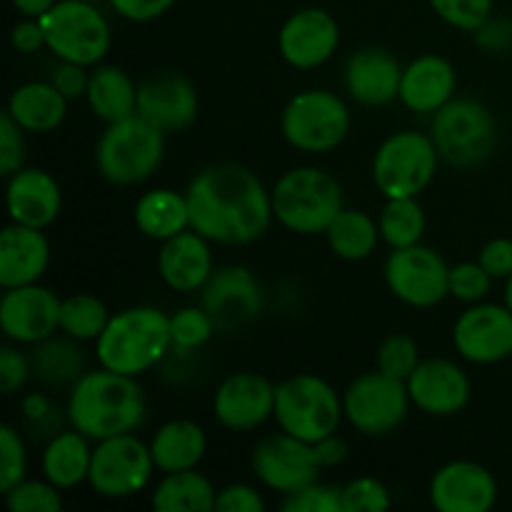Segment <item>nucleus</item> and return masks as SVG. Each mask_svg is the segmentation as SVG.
Returning a JSON list of instances; mask_svg holds the SVG:
<instances>
[{
	"label": "nucleus",
	"mask_w": 512,
	"mask_h": 512,
	"mask_svg": "<svg viewBox=\"0 0 512 512\" xmlns=\"http://www.w3.org/2000/svg\"><path fill=\"white\" fill-rule=\"evenodd\" d=\"M343 418V395L320 375L298 373L275 385V423L283 433L318 443L338 433Z\"/></svg>",
	"instance_id": "423d86ee"
},
{
	"label": "nucleus",
	"mask_w": 512,
	"mask_h": 512,
	"mask_svg": "<svg viewBox=\"0 0 512 512\" xmlns=\"http://www.w3.org/2000/svg\"><path fill=\"white\" fill-rule=\"evenodd\" d=\"M213 415L233 433L258 430L275 418V385L265 375L250 370L228 375L213 395Z\"/></svg>",
	"instance_id": "a211bd4d"
},
{
	"label": "nucleus",
	"mask_w": 512,
	"mask_h": 512,
	"mask_svg": "<svg viewBox=\"0 0 512 512\" xmlns=\"http://www.w3.org/2000/svg\"><path fill=\"white\" fill-rule=\"evenodd\" d=\"M378 223L383 243H388L390 250L418 245L428 228V218L418 198H388Z\"/></svg>",
	"instance_id": "c9c22d12"
},
{
	"label": "nucleus",
	"mask_w": 512,
	"mask_h": 512,
	"mask_svg": "<svg viewBox=\"0 0 512 512\" xmlns=\"http://www.w3.org/2000/svg\"><path fill=\"white\" fill-rule=\"evenodd\" d=\"M70 100L45 80L18 85L8 98V113L25 133H53L68 115Z\"/></svg>",
	"instance_id": "cd10ccee"
},
{
	"label": "nucleus",
	"mask_w": 512,
	"mask_h": 512,
	"mask_svg": "<svg viewBox=\"0 0 512 512\" xmlns=\"http://www.w3.org/2000/svg\"><path fill=\"white\" fill-rule=\"evenodd\" d=\"M88 3H98V0H88Z\"/></svg>",
	"instance_id": "052dcab7"
},
{
	"label": "nucleus",
	"mask_w": 512,
	"mask_h": 512,
	"mask_svg": "<svg viewBox=\"0 0 512 512\" xmlns=\"http://www.w3.org/2000/svg\"><path fill=\"white\" fill-rule=\"evenodd\" d=\"M478 263L493 275V280H508L512 275V238H493L485 243Z\"/></svg>",
	"instance_id": "8fccbe9b"
},
{
	"label": "nucleus",
	"mask_w": 512,
	"mask_h": 512,
	"mask_svg": "<svg viewBox=\"0 0 512 512\" xmlns=\"http://www.w3.org/2000/svg\"><path fill=\"white\" fill-rule=\"evenodd\" d=\"M403 68L405 65H400V60L385 48L370 45V48L355 50L345 63V93L365 108L393 103L400 98Z\"/></svg>",
	"instance_id": "5701e85b"
},
{
	"label": "nucleus",
	"mask_w": 512,
	"mask_h": 512,
	"mask_svg": "<svg viewBox=\"0 0 512 512\" xmlns=\"http://www.w3.org/2000/svg\"><path fill=\"white\" fill-rule=\"evenodd\" d=\"M10 43L18 53L33 55L40 48H45V30L40 25V18H23L20 23L13 25V33H10Z\"/></svg>",
	"instance_id": "5fc2aeb1"
},
{
	"label": "nucleus",
	"mask_w": 512,
	"mask_h": 512,
	"mask_svg": "<svg viewBox=\"0 0 512 512\" xmlns=\"http://www.w3.org/2000/svg\"><path fill=\"white\" fill-rule=\"evenodd\" d=\"M490 288H493V275L478 263V260H468L450 268V295L463 303H480L488 298Z\"/></svg>",
	"instance_id": "c03bdc74"
},
{
	"label": "nucleus",
	"mask_w": 512,
	"mask_h": 512,
	"mask_svg": "<svg viewBox=\"0 0 512 512\" xmlns=\"http://www.w3.org/2000/svg\"><path fill=\"white\" fill-rule=\"evenodd\" d=\"M218 490L195 468L165 473L150 493L155 512H210L215 510Z\"/></svg>",
	"instance_id": "473e14b6"
},
{
	"label": "nucleus",
	"mask_w": 512,
	"mask_h": 512,
	"mask_svg": "<svg viewBox=\"0 0 512 512\" xmlns=\"http://www.w3.org/2000/svg\"><path fill=\"white\" fill-rule=\"evenodd\" d=\"M28 475V453L25 443L13 425L0 428V493H8Z\"/></svg>",
	"instance_id": "79ce46f5"
},
{
	"label": "nucleus",
	"mask_w": 512,
	"mask_h": 512,
	"mask_svg": "<svg viewBox=\"0 0 512 512\" xmlns=\"http://www.w3.org/2000/svg\"><path fill=\"white\" fill-rule=\"evenodd\" d=\"M375 360H378V370L398 380H408L423 358H420L418 343L410 335L395 333L380 343Z\"/></svg>",
	"instance_id": "ea45409f"
},
{
	"label": "nucleus",
	"mask_w": 512,
	"mask_h": 512,
	"mask_svg": "<svg viewBox=\"0 0 512 512\" xmlns=\"http://www.w3.org/2000/svg\"><path fill=\"white\" fill-rule=\"evenodd\" d=\"M88 80V68L75 63H63V60H60V65L53 70V75H50V83H53L68 100H75L80 98V95L88 93Z\"/></svg>",
	"instance_id": "864d4df0"
},
{
	"label": "nucleus",
	"mask_w": 512,
	"mask_h": 512,
	"mask_svg": "<svg viewBox=\"0 0 512 512\" xmlns=\"http://www.w3.org/2000/svg\"><path fill=\"white\" fill-rule=\"evenodd\" d=\"M5 505L13 512H58L63 510V495L50 480H28L18 483L3 495Z\"/></svg>",
	"instance_id": "58836bf2"
},
{
	"label": "nucleus",
	"mask_w": 512,
	"mask_h": 512,
	"mask_svg": "<svg viewBox=\"0 0 512 512\" xmlns=\"http://www.w3.org/2000/svg\"><path fill=\"white\" fill-rule=\"evenodd\" d=\"M433 13L453 28L475 33L493 18V0H428Z\"/></svg>",
	"instance_id": "a19ab883"
},
{
	"label": "nucleus",
	"mask_w": 512,
	"mask_h": 512,
	"mask_svg": "<svg viewBox=\"0 0 512 512\" xmlns=\"http://www.w3.org/2000/svg\"><path fill=\"white\" fill-rule=\"evenodd\" d=\"M165 155V133L143 115L110 123L95 145L100 178L120 188H133L158 173Z\"/></svg>",
	"instance_id": "39448f33"
},
{
	"label": "nucleus",
	"mask_w": 512,
	"mask_h": 512,
	"mask_svg": "<svg viewBox=\"0 0 512 512\" xmlns=\"http://www.w3.org/2000/svg\"><path fill=\"white\" fill-rule=\"evenodd\" d=\"M85 100L105 125L118 123L138 113V83L118 65L100 63L90 70Z\"/></svg>",
	"instance_id": "c756f323"
},
{
	"label": "nucleus",
	"mask_w": 512,
	"mask_h": 512,
	"mask_svg": "<svg viewBox=\"0 0 512 512\" xmlns=\"http://www.w3.org/2000/svg\"><path fill=\"white\" fill-rule=\"evenodd\" d=\"M25 130L10 118V113L5 110L0 115V175L10 178L13 173H18L23 168L25 158Z\"/></svg>",
	"instance_id": "49530a36"
},
{
	"label": "nucleus",
	"mask_w": 512,
	"mask_h": 512,
	"mask_svg": "<svg viewBox=\"0 0 512 512\" xmlns=\"http://www.w3.org/2000/svg\"><path fill=\"white\" fill-rule=\"evenodd\" d=\"M175 0H110V8L130 23H150L168 13Z\"/></svg>",
	"instance_id": "3c124183"
},
{
	"label": "nucleus",
	"mask_w": 512,
	"mask_h": 512,
	"mask_svg": "<svg viewBox=\"0 0 512 512\" xmlns=\"http://www.w3.org/2000/svg\"><path fill=\"white\" fill-rule=\"evenodd\" d=\"M170 348V315L153 305H133L110 315L108 325L95 340V358L100 368L140 378L153 370Z\"/></svg>",
	"instance_id": "7ed1b4c3"
},
{
	"label": "nucleus",
	"mask_w": 512,
	"mask_h": 512,
	"mask_svg": "<svg viewBox=\"0 0 512 512\" xmlns=\"http://www.w3.org/2000/svg\"><path fill=\"white\" fill-rule=\"evenodd\" d=\"M430 138L440 160L453 168H473L488 160L498 145V120L480 100L453 98L433 113Z\"/></svg>",
	"instance_id": "0eeeda50"
},
{
	"label": "nucleus",
	"mask_w": 512,
	"mask_h": 512,
	"mask_svg": "<svg viewBox=\"0 0 512 512\" xmlns=\"http://www.w3.org/2000/svg\"><path fill=\"white\" fill-rule=\"evenodd\" d=\"M190 228L210 243L250 245L268 233L273 198L253 170L215 163L200 170L185 190Z\"/></svg>",
	"instance_id": "f257e3e1"
},
{
	"label": "nucleus",
	"mask_w": 512,
	"mask_h": 512,
	"mask_svg": "<svg viewBox=\"0 0 512 512\" xmlns=\"http://www.w3.org/2000/svg\"><path fill=\"white\" fill-rule=\"evenodd\" d=\"M453 345L468 363L495 365L512 355V310L498 303H473L453 325Z\"/></svg>",
	"instance_id": "2eb2a0df"
},
{
	"label": "nucleus",
	"mask_w": 512,
	"mask_h": 512,
	"mask_svg": "<svg viewBox=\"0 0 512 512\" xmlns=\"http://www.w3.org/2000/svg\"><path fill=\"white\" fill-rule=\"evenodd\" d=\"M455 90H458V73L453 63L443 55L425 53L403 68L398 100L413 113L433 115L455 98Z\"/></svg>",
	"instance_id": "393cba45"
},
{
	"label": "nucleus",
	"mask_w": 512,
	"mask_h": 512,
	"mask_svg": "<svg viewBox=\"0 0 512 512\" xmlns=\"http://www.w3.org/2000/svg\"><path fill=\"white\" fill-rule=\"evenodd\" d=\"M428 498L438 512H488L498 500V480L485 465L453 460L433 475Z\"/></svg>",
	"instance_id": "4be33fe9"
},
{
	"label": "nucleus",
	"mask_w": 512,
	"mask_h": 512,
	"mask_svg": "<svg viewBox=\"0 0 512 512\" xmlns=\"http://www.w3.org/2000/svg\"><path fill=\"white\" fill-rule=\"evenodd\" d=\"M135 228L150 240H165L175 238L183 230L190 228V210L185 193L170 188H155L140 195L138 203L133 208Z\"/></svg>",
	"instance_id": "2f4dec72"
},
{
	"label": "nucleus",
	"mask_w": 512,
	"mask_h": 512,
	"mask_svg": "<svg viewBox=\"0 0 512 512\" xmlns=\"http://www.w3.org/2000/svg\"><path fill=\"white\" fill-rule=\"evenodd\" d=\"M208 450V435L195 420L178 418L160 425L150 440L155 468L160 473H178V470L198 468Z\"/></svg>",
	"instance_id": "c85d7f7f"
},
{
	"label": "nucleus",
	"mask_w": 512,
	"mask_h": 512,
	"mask_svg": "<svg viewBox=\"0 0 512 512\" xmlns=\"http://www.w3.org/2000/svg\"><path fill=\"white\" fill-rule=\"evenodd\" d=\"M5 205L13 223L45 230L58 220L63 190L48 170L20 168L5 185Z\"/></svg>",
	"instance_id": "b1692460"
},
{
	"label": "nucleus",
	"mask_w": 512,
	"mask_h": 512,
	"mask_svg": "<svg viewBox=\"0 0 512 512\" xmlns=\"http://www.w3.org/2000/svg\"><path fill=\"white\" fill-rule=\"evenodd\" d=\"M58 0H13V8L18 10L23 18H40L48 13Z\"/></svg>",
	"instance_id": "13d9d810"
},
{
	"label": "nucleus",
	"mask_w": 512,
	"mask_h": 512,
	"mask_svg": "<svg viewBox=\"0 0 512 512\" xmlns=\"http://www.w3.org/2000/svg\"><path fill=\"white\" fill-rule=\"evenodd\" d=\"M30 375H33V363H30L28 355L20 353V348L5 345L0 350V388H3V393H18L28 383Z\"/></svg>",
	"instance_id": "de8ad7c7"
},
{
	"label": "nucleus",
	"mask_w": 512,
	"mask_h": 512,
	"mask_svg": "<svg viewBox=\"0 0 512 512\" xmlns=\"http://www.w3.org/2000/svg\"><path fill=\"white\" fill-rule=\"evenodd\" d=\"M340 45V25L328 10L303 8L290 15L278 35L280 55L298 70H313L328 63Z\"/></svg>",
	"instance_id": "aec40b11"
},
{
	"label": "nucleus",
	"mask_w": 512,
	"mask_h": 512,
	"mask_svg": "<svg viewBox=\"0 0 512 512\" xmlns=\"http://www.w3.org/2000/svg\"><path fill=\"white\" fill-rule=\"evenodd\" d=\"M393 505L388 485L378 478H355L343 488L345 512H385Z\"/></svg>",
	"instance_id": "a18cd8bd"
},
{
	"label": "nucleus",
	"mask_w": 512,
	"mask_h": 512,
	"mask_svg": "<svg viewBox=\"0 0 512 512\" xmlns=\"http://www.w3.org/2000/svg\"><path fill=\"white\" fill-rule=\"evenodd\" d=\"M33 355H30V363H33V373L38 375L43 383L48 385H73L75 380L83 375L85 355L78 348V340L73 338H50L40 340L33 345Z\"/></svg>",
	"instance_id": "f704fd0d"
},
{
	"label": "nucleus",
	"mask_w": 512,
	"mask_h": 512,
	"mask_svg": "<svg viewBox=\"0 0 512 512\" xmlns=\"http://www.w3.org/2000/svg\"><path fill=\"white\" fill-rule=\"evenodd\" d=\"M108 320V305L98 295L73 293L63 298V305H60V330L78 343H90V340L95 343Z\"/></svg>",
	"instance_id": "e433bc0d"
},
{
	"label": "nucleus",
	"mask_w": 512,
	"mask_h": 512,
	"mask_svg": "<svg viewBox=\"0 0 512 512\" xmlns=\"http://www.w3.org/2000/svg\"><path fill=\"white\" fill-rule=\"evenodd\" d=\"M325 238H328L330 250L340 260L358 263V260L370 258L378 250V243L383 240V235H380L378 220L370 218L365 210L343 208L335 215L330 228L325 230Z\"/></svg>",
	"instance_id": "72a5a7b5"
},
{
	"label": "nucleus",
	"mask_w": 512,
	"mask_h": 512,
	"mask_svg": "<svg viewBox=\"0 0 512 512\" xmlns=\"http://www.w3.org/2000/svg\"><path fill=\"white\" fill-rule=\"evenodd\" d=\"M218 330L213 315L203 305H188L170 315V340L173 350L178 353H195L210 343L213 333Z\"/></svg>",
	"instance_id": "4c0bfd02"
},
{
	"label": "nucleus",
	"mask_w": 512,
	"mask_h": 512,
	"mask_svg": "<svg viewBox=\"0 0 512 512\" xmlns=\"http://www.w3.org/2000/svg\"><path fill=\"white\" fill-rule=\"evenodd\" d=\"M413 405L405 380L383 370L358 375L343 393L345 420L368 438H383L398 430Z\"/></svg>",
	"instance_id": "9b49d317"
},
{
	"label": "nucleus",
	"mask_w": 512,
	"mask_h": 512,
	"mask_svg": "<svg viewBox=\"0 0 512 512\" xmlns=\"http://www.w3.org/2000/svg\"><path fill=\"white\" fill-rule=\"evenodd\" d=\"M53 403H50L48 395L43 393H30L23 398V418L30 425H45L53 418Z\"/></svg>",
	"instance_id": "4d7b16f0"
},
{
	"label": "nucleus",
	"mask_w": 512,
	"mask_h": 512,
	"mask_svg": "<svg viewBox=\"0 0 512 512\" xmlns=\"http://www.w3.org/2000/svg\"><path fill=\"white\" fill-rule=\"evenodd\" d=\"M383 273L390 293L410 308H435L450 298V265L423 243L395 248L385 258Z\"/></svg>",
	"instance_id": "ddd939ff"
},
{
	"label": "nucleus",
	"mask_w": 512,
	"mask_h": 512,
	"mask_svg": "<svg viewBox=\"0 0 512 512\" xmlns=\"http://www.w3.org/2000/svg\"><path fill=\"white\" fill-rule=\"evenodd\" d=\"M195 85L178 70H158L138 83V115L168 133H183L198 120Z\"/></svg>",
	"instance_id": "f3484780"
},
{
	"label": "nucleus",
	"mask_w": 512,
	"mask_h": 512,
	"mask_svg": "<svg viewBox=\"0 0 512 512\" xmlns=\"http://www.w3.org/2000/svg\"><path fill=\"white\" fill-rule=\"evenodd\" d=\"M270 198L275 220L298 235H325L335 215L345 208L340 180L315 165H298L280 175Z\"/></svg>",
	"instance_id": "20e7f679"
},
{
	"label": "nucleus",
	"mask_w": 512,
	"mask_h": 512,
	"mask_svg": "<svg viewBox=\"0 0 512 512\" xmlns=\"http://www.w3.org/2000/svg\"><path fill=\"white\" fill-rule=\"evenodd\" d=\"M63 300L40 283L8 288L0 298V328L10 343L35 345L60 330Z\"/></svg>",
	"instance_id": "dca6fc26"
},
{
	"label": "nucleus",
	"mask_w": 512,
	"mask_h": 512,
	"mask_svg": "<svg viewBox=\"0 0 512 512\" xmlns=\"http://www.w3.org/2000/svg\"><path fill=\"white\" fill-rule=\"evenodd\" d=\"M65 415L70 428L98 443L113 435L135 433L143 425L145 395L138 378L108 368L88 370L70 385Z\"/></svg>",
	"instance_id": "f03ea898"
},
{
	"label": "nucleus",
	"mask_w": 512,
	"mask_h": 512,
	"mask_svg": "<svg viewBox=\"0 0 512 512\" xmlns=\"http://www.w3.org/2000/svg\"><path fill=\"white\" fill-rule=\"evenodd\" d=\"M440 153L430 133L398 130L378 145L373 183L388 198H418L438 173Z\"/></svg>",
	"instance_id": "1a4fd4ad"
},
{
	"label": "nucleus",
	"mask_w": 512,
	"mask_h": 512,
	"mask_svg": "<svg viewBox=\"0 0 512 512\" xmlns=\"http://www.w3.org/2000/svg\"><path fill=\"white\" fill-rule=\"evenodd\" d=\"M155 470L158 468L150 453V443L140 440L135 433L113 435L95 443L88 485L100 498H133L148 488Z\"/></svg>",
	"instance_id": "f8f14e48"
},
{
	"label": "nucleus",
	"mask_w": 512,
	"mask_h": 512,
	"mask_svg": "<svg viewBox=\"0 0 512 512\" xmlns=\"http://www.w3.org/2000/svg\"><path fill=\"white\" fill-rule=\"evenodd\" d=\"M473 35L478 48H483L485 53H505V50L512 48V20L490 18Z\"/></svg>",
	"instance_id": "603ef678"
},
{
	"label": "nucleus",
	"mask_w": 512,
	"mask_h": 512,
	"mask_svg": "<svg viewBox=\"0 0 512 512\" xmlns=\"http://www.w3.org/2000/svg\"><path fill=\"white\" fill-rule=\"evenodd\" d=\"M280 508L285 512H345L343 488L315 480V483L305 485L298 493L285 495Z\"/></svg>",
	"instance_id": "37998d69"
},
{
	"label": "nucleus",
	"mask_w": 512,
	"mask_h": 512,
	"mask_svg": "<svg viewBox=\"0 0 512 512\" xmlns=\"http://www.w3.org/2000/svg\"><path fill=\"white\" fill-rule=\"evenodd\" d=\"M505 305L512 310V275L505 280Z\"/></svg>",
	"instance_id": "bf43d9fd"
},
{
	"label": "nucleus",
	"mask_w": 512,
	"mask_h": 512,
	"mask_svg": "<svg viewBox=\"0 0 512 512\" xmlns=\"http://www.w3.org/2000/svg\"><path fill=\"white\" fill-rule=\"evenodd\" d=\"M215 510L220 512H263L265 500L258 488L245 483L225 485L218 490V500H215Z\"/></svg>",
	"instance_id": "09e8293b"
},
{
	"label": "nucleus",
	"mask_w": 512,
	"mask_h": 512,
	"mask_svg": "<svg viewBox=\"0 0 512 512\" xmlns=\"http://www.w3.org/2000/svg\"><path fill=\"white\" fill-rule=\"evenodd\" d=\"M45 30V48L63 63L95 68L110 50L108 18L88 0H58L40 15Z\"/></svg>",
	"instance_id": "6e6552de"
},
{
	"label": "nucleus",
	"mask_w": 512,
	"mask_h": 512,
	"mask_svg": "<svg viewBox=\"0 0 512 512\" xmlns=\"http://www.w3.org/2000/svg\"><path fill=\"white\" fill-rule=\"evenodd\" d=\"M313 448H315V458H318L320 468L323 470L335 468V465H340L348 460V443H345L338 433L318 440V443H313Z\"/></svg>",
	"instance_id": "6e6d98bb"
},
{
	"label": "nucleus",
	"mask_w": 512,
	"mask_h": 512,
	"mask_svg": "<svg viewBox=\"0 0 512 512\" xmlns=\"http://www.w3.org/2000/svg\"><path fill=\"white\" fill-rule=\"evenodd\" d=\"M250 465L260 485L283 495L298 493L305 485L315 483L323 470L315 458L313 443H305L283 430L255 445Z\"/></svg>",
	"instance_id": "4468645a"
},
{
	"label": "nucleus",
	"mask_w": 512,
	"mask_h": 512,
	"mask_svg": "<svg viewBox=\"0 0 512 512\" xmlns=\"http://www.w3.org/2000/svg\"><path fill=\"white\" fill-rule=\"evenodd\" d=\"M158 273L163 283L175 293H198V290H203L210 275L215 273L210 240L195 233L193 228L165 240L158 253Z\"/></svg>",
	"instance_id": "a878e982"
},
{
	"label": "nucleus",
	"mask_w": 512,
	"mask_h": 512,
	"mask_svg": "<svg viewBox=\"0 0 512 512\" xmlns=\"http://www.w3.org/2000/svg\"><path fill=\"white\" fill-rule=\"evenodd\" d=\"M90 463H93V445L88 435L80 430H60L48 440L43 450V478L58 485L60 490L78 488L88 483Z\"/></svg>",
	"instance_id": "7c9ffc66"
},
{
	"label": "nucleus",
	"mask_w": 512,
	"mask_h": 512,
	"mask_svg": "<svg viewBox=\"0 0 512 512\" xmlns=\"http://www.w3.org/2000/svg\"><path fill=\"white\" fill-rule=\"evenodd\" d=\"M405 383H408L415 408L433 418H450V415L463 413L473 393L468 373L448 358L420 360Z\"/></svg>",
	"instance_id": "6ab92c4d"
},
{
	"label": "nucleus",
	"mask_w": 512,
	"mask_h": 512,
	"mask_svg": "<svg viewBox=\"0 0 512 512\" xmlns=\"http://www.w3.org/2000/svg\"><path fill=\"white\" fill-rule=\"evenodd\" d=\"M280 133L300 153H330L348 138L350 110L333 90H303L285 105Z\"/></svg>",
	"instance_id": "9d476101"
},
{
	"label": "nucleus",
	"mask_w": 512,
	"mask_h": 512,
	"mask_svg": "<svg viewBox=\"0 0 512 512\" xmlns=\"http://www.w3.org/2000/svg\"><path fill=\"white\" fill-rule=\"evenodd\" d=\"M200 305L213 315L218 328L233 330L258 318L263 310V288L248 268L228 265L210 275L200 290Z\"/></svg>",
	"instance_id": "412c9836"
},
{
	"label": "nucleus",
	"mask_w": 512,
	"mask_h": 512,
	"mask_svg": "<svg viewBox=\"0 0 512 512\" xmlns=\"http://www.w3.org/2000/svg\"><path fill=\"white\" fill-rule=\"evenodd\" d=\"M50 265V243L40 228L10 220L0 233V285L3 290L40 283Z\"/></svg>",
	"instance_id": "bb28decb"
}]
</instances>
